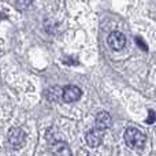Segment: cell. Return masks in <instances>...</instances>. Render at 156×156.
<instances>
[{"label": "cell", "mask_w": 156, "mask_h": 156, "mask_svg": "<svg viewBox=\"0 0 156 156\" xmlns=\"http://www.w3.org/2000/svg\"><path fill=\"white\" fill-rule=\"evenodd\" d=\"M123 138H125L126 145L133 149H141L144 147V144H145V136L138 129H136V127H129V129H126Z\"/></svg>", "instance_id": "6da1fadb"}, {"label": "cell", "mask_w": 156, "mask_h": 156, "mask_svg": "<svg viewBox=\"0 0 156 156\" xmlns=\"http://www.w3.org/2000/svg\"><path fill=\"white\" fill-rule=\"evenodd\" d=\"M26 141V133L19 127H12L7 134V143L11 149H21Z\"/></svg>", "instance_id": "7a4b0ae2"}, {"label": "cell", "mask_w": 156, "mask_h": 156, "mask_svg": "<svg viewBox=\"0 0 156 156\" xmlns=\"http://www.w3.org/2000/svg\"><path fill=\"white\" fill-rule=\"evenodd\" d=\"M107 43L112 51H121V49H123L125 45H126V37H125L123 33L115 30V32L110 33V36H108V38H107Z\"/></svg>", "instance_id": "3957f363"}, {"label": "cell", "mask_w": 156, "mask_h": 156, "mask_svg": "<svg viewBox=\"0 0 156 156\" xmlns=\"http://www.w3.org/2000/svg\"><path fill=\"white\" fill-rule=\"evenodd\" d=\"M81 96H82L81 88H78L76 85H69L63 89L62 99H63V101H66V103H74V101H77V100H80Z\"/></svg>", "instance_id": "277c9868"}, {"label": "cell", "mask_w": 156, "mask_h": 156, "mask_svg": "<svg viewBox=\"0 0 156 156\" xmlns=\"http://www.w3.org/2000/svg\"><path fill=\"white\" fill-rule=\"evenodd\" d=\"M51 152L54 156H71V149L67 143L56 140L51 144Z\"/></svg>", "instance_id": "5b68a950"}, {"label": "cell", "mask_w": 156, "mask_h": 156, "mask_svg": "<svg viewBox=\"0 0 156 156\" xmlns=\"http://www.w3.org/2000/svg\"><path fill=\"white\" fill-rule=\"evenodd\" d=\"M111 122H112V119H111L110 114L105 112V111H101V112L97 114L96 121H94V125H96L97 129L105 130V129H108V127L111 126Z\"/></svg>", "instance_id": "8992f818"}, {"label": "cell", "mask_w": 156, "mask_h": 156, "mask_svg": "<svg viewBox=\"0 0 156 156\" xmlns=\"http://www.w3.org/2000/svg\"><path fill=\"white\" fill-rule=\"evenodd\" d=\"M101 141H103V134L100 133V129L96 127V129L88 132V134H86V143H88L89 147L96 148V147H99L101 144Z\"/></svg>", "instance_id": "52a82bcc"}, {"label": "cell", "mask_w": 156, "mask_h": 156, "mask_svg": "<svg viewBox=\"0 0 156 156\" xmlns=\"http://www.w3.org/2000/svg\"><path fill=\"white\" fill-rule=\"evenodd\" d=\"M45 97L49 101H58L60 97H63V89L60 86H51L45 90Z\"/></svg>", "instance_id": "ba28073f"}, {"label": "cell", "mask_w": 156, "mask_h": 156, "mask_svg": "<svg viewBox=\"0 0 156 156\" xmlns=\"http://www.w3.org/2000/svg\"><path fill=\"white\" fill-rule=\"evenodd\" d=\"M32 3H33V0H15V4L18 10H26L27 7H30Z\"/></svg>", "instance_id": "9c48e42d"}, {"label": "cell", "mask_w": 156, "mask_h": 156, "mask_svg": "<svg viewBox=\"0 0 156 156\" xmlns=\"http://www.w3.org/2000/svg\"><path fill=\"white\" fill-rule=\"evenodd\" d=\"M136 41H137V44L140 45V48H144V51H148V47H147V44L144 43V41L141 40L140 37H136Z\"/></svg>", "instance_id": "30bf717a"}, {"label": "cell", "mask_w": 156, "mask_h": 156, "mask_svg": "<svg viewBox=\"0 0 156 156\" xmlns=\"http://www.w3.org/2000/svg\"><path fill=\"white\" fill-rule=\"evenodd\" d=\"M155 119H156V114L154 111H149V118L147 119V123H152V122H155Z\"/></svg>", "instance_id": "8fae6325"}]
</instances>
